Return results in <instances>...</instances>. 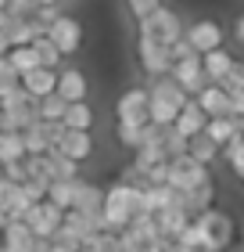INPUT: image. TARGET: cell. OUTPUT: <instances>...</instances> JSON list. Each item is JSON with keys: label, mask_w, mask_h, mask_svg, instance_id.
Returning a JSON list of instances; mask_svg holds the SVG:
<instances>
[{"label": "cell", "mask_w": 244, "mask_h": 252, "mask_svg": "<svg viewBox=\"0 0 244 252\" xmlns=\"http://www.w3.org/2000/svg\"><path fill=\"white\" fill-rule=\"evenodd\" d=\"M136 188L140 184H126L122 177H115L104 188V205H101V231L122 234L136 216Z\"/></svg>", "instance_id": "1"}, {"label": "cell", "mask_w": 244, "mask_h": 252, "mask_svg": "<svg viewBox=\"0 0 244 252\" xmlns=\"http://www.w3.org/2000/svg\"><path fill=\"white\" fill-rule=\"evenodd\" d=\"M147 94H151V108H147V123L151 126H172L180 116V108L187 105V94L180 90V83L172 76H162V79H151L147 83Z\"/></svg>", "instance_id": "2"}, {"label": "cell", "mask_w": 244, "mask_h": 252, "mask_svg": "<svg viewBox=\"0 0 244 252\" xmlns=\"http://www.w3.org/2000/svg\"><path fill=\"white\" fill-rule=\"evenodd\" d=\"M194 227H197V234H201V249L205 252H226L230 245H234V238H237L234 216H230L226 209H216V205L205 209V213H197Z\"/></svg>", "instance_id": "3"}, {"label": "cell", "mask_w": 244, "mask_h": 252, "mask_svg": "<svg viewBox=\"0 0 244 252\" xmlns=\"http://www.w3.org/2000/svg\"><path fill=\"white\" fill-rule=\"evenodd\" d=\"M183 29H187V22L180 18V11H172L165 4H162L151 18L136 22V36H144L151 43H162V47H172V43L183 36Z\"/></svg>", "instance_id": "4"}, {"label": "cell", "mask_w": 244, "mask_h": 252, "mask_svg": "<svg viewBox=\"0 0 244 252\" xmlns=\"http://www.w3.org/2000/svg\"><path fill=\"white\" fill-rule=\"evenodd\" d=\"M165 184L176 191V194H190V191H197L201 184H212V166L194 162L190 155L169 158V162H165Z\"/></svg>", "instance_id": "5"}, {"label": "cell", "mask_w": 244, "mask_h": 252, "mask_svg": "<svg viewBox=\"0 0 244 252\" xmlns=\"http://www.w3.org/2000/svg\"><path fill=\"white\" fill-rule=\"evenodd\" d=\"M47 40L57 47V54H61V58H72V54H79V51H83V40H86L83 18H79V15H68V11H65V15L51 26Z\"/></svg>", "instance_id": "6"}, {"label": "cell", "mask_w": 244, "mask_h": 252, "mask_svg": "<svg viewBox=\"0 0 244 252\" xmlns=\"http://www.w3.org/2000/svg\"><path fill=\"white\" fill-rule=\"evenodd\" d=\"M183 40L194 47V54H208V51L226 47V29L219 26L216 18H194V22H187V29H183Z\"/></svg>", "instance_id": "7"}, {"label": "cell", "mask_w": 244, "mask_h": 252, "mask_svg": "<svg viewBox=\"0 0 244 252\" xmlns=\"http://www.w3.org/2000/svg\"><path fill=\"white\" fill-rule=\"evenodd\" d=\"M147 108H151L147 87L144 83H133V87H126L119 94V101H115V123H136V126H144L147 123Z\"/></svg>", "instance_id": "8"}, {"label": "cell", "mask_w": 244, "mask_h": 252, "mask_svg": "<svg viewBox=\"0 0 244 252\" xmlns=\"http://www.w3.org/2000/svg\"><path fill=\"white\" fill-rule=\"evenodd\" d=\"M133 54H136V65H140V72H144L147 79H162V76H169V68H172L169 47H162V43H151V40H144V36H136Z\"/></svg>", "instance_id": "9"}, {"label": "cell", "mask_w": 244, "mask_h": 252, "mask_svg": "<svg viewBox=\"0 0 244 252\" xmlns=\"http://www.w3.org/2000/svg\"><path fill=\"white\" fill-rule=\"evenodd\" d=\"M61 220H65V213L57 209V205H51L47 198L36 202L26 216H22V223H26L29 231L36 234V242H47V238H54V234H57V227H61Z\"/></svg>", "instance_id": "10"}, {"label": "cell", "mask_w": 244, "mask_h": 252, "mask_svg": "<svg viewBox=\"0 0 244 252\" xmlns=\"http://www.w3.org/2000/svg\"><path fill=\"white\" fill-rule=\"evenodd\" d=\"M61 133H65L61 123H43V119H36L32 126L22 130V141H26V152H29V155H47V152H54V148H57Z\"/></svg>", "instance_id": "11"}, {"label": "cell", "mask_w": 244, "mask_h": 252, "mask_svg": "<svg viewBox=\"0 0 244 252\" xmlns=\"http://www.w3.org/2000/svg\"><path fill=\"white\" fill-rule=\"evenodd\" d=\"M169 76L180 83V90H183L187 97H197V90H201V87L208 83V79H205V65H201V54H190V58L172 62Z\"/></svg>", "instance_id": "12"}, {"label": "cell", "mask_w": 244, "mask_h": 252, "mask_svg": "<svg viewBox=\"0 0 244 252\" xmlns=\"http://www.w3.org/2000/svg\"><path fill=\"white\" fill-rule=\"evenodd\" d=\"M57 97L65 101V105H76V101H90V76L83 68L68 65V68H57Z\"/></svg>", "instance_id": "13"}, {"label": "cell", "mask_w": 244, "mask_h": 252, "mask_svg": "<svg viewBox=\"0 0 244 252\" xmlns=\"http://www.w3.org/2000/svg\"><path fill=\"white\" fill-rule=\"evenodd\" d=\"M54 152H61L65 158H72L76 166H83V162H90V158H94L97 141H94V133H90V130H65Z\"/></svg>", "instance_id": "14"}, {"label": "cell", "mask_w": 244, "mask_h": 252, "mask_svg": "<svg viewBox=\"0 0 244 252\" xmlns=\"http://www.w3.org/2000/svg\"><path fill=\"white\" fill-rule=\"evenodd\" d=\"M194 220L190 216V209L183 205V198H176L169 205V209H162V213H155V223H158V234H162V242H176L180 238V231L187 227Z\"/></svg>", "instance_id": "15"}, {"label": "cell", "mask_w": 244, "mask_h": 252, "mask_svg": "<svg viewBox=\"0 0 244 252\" xmlns=\"http://www.w3.org/2000/svg\"><path fill=\"white\" fill-rule=\"evenodd\" d=\"M0 249L4 252H36V234L22 220H7L0 227Z\"/></svg>", "instance_id": "16"}, {"label": "cell", "mask_w": 244, "mask_h": 252, "mask_svg": "<svg viewBox=\"0 0 244 252\" xmlns=\"http://www.w3.org/2000/svg\"><path fill=\"white\" fill-rule=\"evenodd\" d=\"M22 83V90L32 97V101H40V97H51L54 90H57V68H32V72H26L18 79Z\"/></svg>", "instance_id": "17"}, {"label": "cell", "mask_w": 244, "mask_h": 252, "mask_svg": "<svg viewBox=\"0 0 244 252\" xmlns=\"http://www.w3.org/2000/svg\"><path fill=\"white\" fill-rule=\"evenodd\" d=\"M197 108L205 112L208 119H216V116H230V94L219 83H205L201 90H197Z\"/></svg>", "instance_id": "18"}, {"label": "cell", "mask_w": 244, "mask_h": 252, "mask_svg": "<svg viewBox=\"0 0 244 252\" xmlns=\"http://www.w3.org/2000/svg\"><path fill=\"white\" fill-rule=\"evenodd\" d=\"M205 126H208V116H205L201 108H197V101L190 97L187 105L180 108V116H176V123H172V130H176L180 137H187V141H190V137L205 133Z\"/></svg>", "instance_id": "19"}, {"label": "cell", "mask_w": 244, "mask_h": 252, "mask_svg": "<svg viewBox=\"0 0 244 252\" xmlns=\"http://www.w3.org/2000/svg\"><path fill=\"white\" fill-rule=\"evenodd\" d=\"M101 205H104V188L94 180H79V194H76V213L90 216V220H101Z\"/></svg>", "instance_id": "20"}, {"label": "cell", "mask_w": 244, "mask_h": 252, "mask_svg": "<svg viewBox=\"0 0 244 252\" xmlns=\"http://www.w3.org/2000/svg\"><path fill=\"white\" fill-rule=\"evenodd\" d=\"M201 65H205V79H208V83H223V79L230 76V68L237 65V58H234V51L219 47V51L201 54Z\"/></svg>", "instance_id": "21"}, {"label": "cell", "mask_w": 244, "mask_h": 252, "mask_svg": "<svg viewBox=\"0 0 244 252\" xmlns=\"http://www.w3.org/2000/svg\"><path fill=\"white\" fill-rule=\"evenodd\" d=\"M94 123H97V112H94L90 101H76V105H68L65 108V119H61L65 130H90V133H94Z\"/></svg>", "instance_id": "22"}, {"label": "cell", "mask_w": 244, "mask_h": 252, "mask_svg": "<svg viewBox=\"0 0 244 252\" xmlns=\"http://www.w3.org/2000/svg\"><path fill=\"white\" fill-rule=\"evenodd\" d=\"M79 180H83V177H76V180H51V184H47V202H51V205H57L61 213H68V209L76 205Z\"/></svg>", "instance_id": "23"}, {"label": "cell", "mask_w": 244, "mask_h": 252, "mask_svg": "<svg viewBox=\"0 0 244 252\" xmlns=\"http://www.w3.org/2000/svg\"><path fill=\"white\" fill-rule=\"evenodd\" d=\"M187 155L194 158V162H201V166H216V158L223 155V148H219L212 137H205V133H197L187 141Z\"/></svg>", "instance_id": "24"}, {"label": "cell", "mask_w": 244, "mask_h": 252, "mask_svg": "<svg viewBox=\"0 0 244 252\" xmlns=\"http://www.w3.org/2000/svg\"><path fill=\"white\" fill-rule=\"evenodd\" d=\"M29 152H26V141H22V133L15 130H4L0 133V166H11V162H22Z\"/></svg>", "instance_id": "25"}, {"label": "cell", "mask_w": 244, "mask_h": 252, "mask_svg": "<svg viewBox=\"0 0 244 252\" xmlns=\"http://www.w3.org/2000/svg\"><path fill=\"white\" fill-rule=\"evenodd\" d=\"M115 141H119V148H126V152H136L144 141H147V123L136 126V123H115Z\"/></svg>", "instance_id": "26"}, {"label": "cell", "mask_w": 244, "mask_h": 252, "mask_svg": "<svg viewBox=\"0 0 244 252\" xmlns=\"http://www.w3.org/2000/svg\"><path fill=\"white\" fill-rule=\"evenodd\" d=\"M205 137H212L219 148H226V144L237 137V119H234V116H216V119H208Z\"/></svg>", "instance_id": "27"}, {"label": "cell", "mask_w": 244, "mask_h": 252, "mask_svg": "<svg viewBox=\"0 0 244 252\" xmlns=\"http://www.w3.org/2000/svg\"><path fill=\"white\" fill-rule=\"evenodd\" d=\"M4 29H7L11 47H26V43L40 40V32L32 29V22H29V18H7V22H4Z\"/></svg>", "instance_id": "28"}, {"label": "cell", "mask_w": 244, "mask_h": 252, "mask_svg": "<svg viewBox=\"0 0 244 252\" xmlns=\"http://www.w3.org/2000/svg\"><path fill=\"white\" fill-rule=\"evenodd\" d=\"M7 62H11V68H15L18 76H26V72H32V68H40V54H36L32 43H26V47H11Z\"/></svg>", "instance_id": "29"}, {"label": "cell", "mask_w": 244, "mask_h": 252, "mask_svg": "<svg viewBox=\"0 0 244 252\" xmlns=\"http://www.w3.org/2000/svg\"><path fill=\"white\" fill-rule=\"evenodd\" d=\"M79 252H119V234H111V231H94V234L83 238Z\"/></svg>", "instance_id": "30"}, {"label": "cell", "mask_w": 244, "mask_h": 252, "mask_svg": "<svg viewBox=\"0 0 244 252\" xmlns=\"http://www.w3.org/2000/svg\"><path fill=\"white\" fill-rule=\"evenodd\" d=\"M47 166H51V180H76L79 166L72 158H65L61 152H47Z\"/></svg>", "instance_id": "31"}, {"label": "cell", "mask_w": 244, "mask_h": 252, "mask_svg": "<svg viewBox=\"0 0 244 252\" xmlns=\"http://www.w3.org/2000/svg\"><path fill=\"white\" fill-rule=\"evenodd\" d=\"M65 108H68V105H65V101L57 97V94L36 101V116H40L43 123H61V119H65Z\"/></svg>", "instance_id": "32"}, {"label": "cell", "mask_w": 244, "mask_h": 252, "mask_svg": "<svg viewBox=\"0 0 244 252\" xmlns=\"http://www.w3.org/2000/svg\"><path fill=\"white\" fill-rule=\"evenodd\" d=\"M162 148H165L169 158H180V155H187V137H180L172 126H162Z\"/></svg>", "instance_id": "33"}, {"label": "cell", "mask_w": 244, "mask_h": 252, "mask_svg": "<svg viewBox=\"0 0 244 252\" xmlns=\"http://www.w3.org/2000/svg\"><path fill=\"white\" fill-rule=\"evenodd\" d=\"M32 47H36V54H40V65L43 68H57L61 65V54H57V47L47 40V36H40V40H32Z\"/></svg>", "instance_id": "34"}, {"label": "cell", "mask_w": 244, "mask_h": 252, "mask_svg": "<svg viewBox=\"0 0 244 252\" xmlns=\"http://www.w3.org/2000/svg\"><path fill=\"white\" fill-rule=\"evenodd\" d=\"M158 7H162V0H126V11H130V18H133V22L151 18Z\"/></svg>", "instance_id": "35"}, {"label": "cell", "mask_w": 244, "mask_h": 252, "mask_svg": "<svg viewBox=\"0 0 244 252\" xmlns=\"http://www.w3.org/2000/svg\"><path fill=\"white\" fill-rule=\"evenodd\" d=\"M32 11H36V0H7L4 15L7 18H32Z\"/></svg>", "instance_id": "36"}, {"label": "cell", "mask_w": 244, "mask_h": 252, "mask_svg": "<svg viewBox=\"0 0 244 252\" xmlns=\"http://www.w3.org/2000/svg\"><path fill=\"white\" fill-rule=\"evenodd\" d=\"M15 194H18V184H11L7 177H0V213H11V205H15Z\"/></svg>", "instance_id": "37"}, {"label": "cell", "mask_w": 244, "mask_h": 252, "mask_svg": "<svg viewBox=\"0 0 244 252\" xmlns=\"http://www.w3.org/2000/svg\"><path fill=\"white\" fill-rule=\"evenodd\" d=\"M219 87H223L226 94H234V90H244V68H241V62H237L234 68H230V76H226Z\"/></svg>", "instance_id": "38"}, {"label": "cell", "mask_w": 244, "mask_h": 252, "mask_svg": "<svg viewBox=\"0 0 244 252\" xmlns=\"http://www.w3.org/2000/svg\"><path fill=\"white\" fill-rule=\"evenodd\" d=\"M4 169V177L11 180V184H26L29 180V173H26V158H22V162H11V166H0Z\"/></svg>", "instance_id": "39"}, {"label": "cell", "mask_w": 244, "mask_h": 252, "mask_svg": "<svg viewBox=\"0 0 244 252\" xmlns=\"http://www.w3.org/2000/svg\"><path fill=\"white\" fill-rule=\"evenodd\" d=\"M18 72H15V68H11V62H7V54H4V58H0V90H4V87H15L18 83Z\"/></svg>", "instance_id": "40"}, {"label": "cell", "mask_w": 244, "mask_h": 252, "mask_svg": "<svg viewBox=\"0 0 244 252\" xmlns=\"http://www.w3.org/2000/svg\"><path fill=\"white\" fill-rule=\"evenodd\" d=\"M190 54H194V47H190V43L183 40V36H180V40L169 47V58H172V62H180V58H190Z\"/></svg>", "instance_id": "41"}, {"label": "cell", "mask_w": 244, "mask_h": 252, "mask_svg": "<svg viewBox=\"0 0 244 252\" xmlns=\"http://www.w3.org/2000/svg\"><path fill=\"white\" fill-rule=\"evenodd\" d=\"M230 116L244 119V90H234V94H230Z\"/></svg>", "instance_id": "42"}, {"label": "cell", "mask_w": 244, "mask_h": 252, "mask_svg": "<svg viewBox=\"0 0 244 252\" xmlns=\"http://www.w3.org/2000/svg\"><path fill=\"white\" fill-rule=\"evenodd\" d=\"M36 252H76V249H65L61 242H54V238H47V242H36Z\"/></svg>", "instance_id": "43"}, {"label": "cell", "mask_w": 244, "mask_h": 252, "mask_svg": "<svg viewBox=\"0 0 244 252\" xmlns=\"http://www.w3.org/2000/svg\"><path fill=\"white\" fill-rule=\"evenodd\" d=\"M234 36H237L241 47H244V15H237V22H234Z\"/></svg>", "instance_id": "44"}, {"label": "cell", "mask_w": 244, "mask_h": 252, "mask_svg": "<svg viewBox=\"0 0 244 252\" xmlns=\"http://www.w3.org/2000/svg\"><path fill=\"white\" fill-rule=\"evenodd\" d=\"M36 4H40V7H61L65 0H36Z\"/></svg>", "instance_id": "45"}, {"label": "cell", "mask_w": 244, "mask_h": 252, "mask_svg": "<svg viewBox=\"0 0 244 252\" xmlns=\"http://www.w3.org/2000/svg\"><path fill=\"white\" fill-rule=\"evenodd\" d=\"M169 252H187V249H176V245H172V249H169Z\"/></svg>", "instance_id": "46"}, {"label": "cell", "mask_w": 244, "mask_h": 252, "mask_svg": "<svg viewBox=\"0 0 244 252\" xmlns=\"http://www.w3.org/2000/svg\"><path fill=\"white\" fill-rule=\"evenodd\" d=\"M237 62H241V68H244V54H241V58H237Z\"/></svg>", "instance_id": "47"}, {"label": "cell", "mask_w": 244, "mask_h": 252, "mask_svg": "<svg viewBox=\"0 0 244 252\" xmlns=\"http://www.w3.org/2000/svg\"><path fill=\"white\" fill-rule=\"evenodd\" d=\"M0 177H4V169H0Z\"/></svg>", "instance_id": "48"}, {"label": "cell", "mask_w": 244, "mask_h": 252, "mask_svg": "<svg viewBox=\"0 0 244 252\" xmlns=\"http://www.w3.org/2000/svg\"><path fill=\"white\" fill-rule=\"evenodd\" d=\"M0 252H4V249H0Z\"/></svg>", "instance_id": "49"}]
</instances>
